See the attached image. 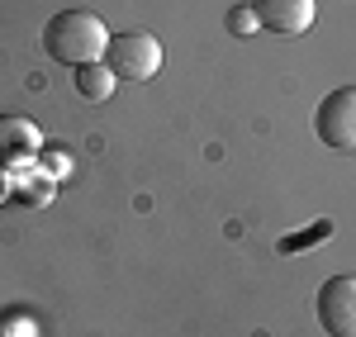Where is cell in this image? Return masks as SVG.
Wrapping results in <instances>:
<instances>
[{
  "instance_id": "obj_11",
  "label": "cell",
  "mask_w": 356,
  "mask_h": 337,
  "mask_svg": "<svg viewBox=\"0 0 356 337\" xmlns=\"http://www.w3.org/2000/svg\"><path fill=\"white\" fill-rule=\"evenodd\" d=\"M38 157H43V171H48V176H62V171H72V162H67V157H62V152H38Z\"/></svg>"
},
{
  "instance_id": "obj_6",
  "label": "cell",
  "mask_w": 356,
  "mask_h": 337,
  "mask_svg": "<svg viewBox=\"0 0 356 337\" xmlns=\"http://www.w3.org/2000/svg\"><path fill=\"white\" fill-rule=\"evenodd\" d=\"M252 10H257V24L266 33H285V38L304 33L318 15L314 0H252Z\"/></svg>"
},
{
  "instance_id": "obj_4",
  "label": "cell",
  "mask_w": 356,
  "mask_h": 337,
  "mask_svg": "<svg viewBox=\"0 0 356 337\" xmlns=\"http://www.w3.org/2000/svg\"><path fill=\"white\" fill-rule=\"evenodd\" d=\"M314 309H318V323L332 337H356V276H332V281H323Z\"/></svg>"
},
{
  "instance_id": "obj_1",
  "label": "cell",
  "mask_w": 356,
  "mask_h": 337,
  "mask_svg": "<svg viewBox=\"0 0 356 337\" xmlns=\"http://www.w3.org/2000/svg\"><path fill=\"white\" fill-rule=\"evenodd\" d=\"M110 48V28L95 10H57L43 24V53L62 67H86V62H105Z\"/></svg>"
},
{
  "instance_id": "obj_2",
  "label": "cell",
  "mask_w": 356,
  "mask_h": 337,
  "mask_svg": "<svg viewBox=\"0 0 356 337\" xmlns=\"http://www.w3.org/2000/svg\"><path fill=\"white\" fill-rule=\"evenodd\" d=\"M105 67L119 81H152L162 72V43L147 28H129V33H110L105 48Z\"/></svg>"
},
{
  "instance_id": "obj_12",
  "label": "cell",
  "mask_w": 356,
  "mask_h": 337,
  "mask_svg": "<svg viewBox=\"0 0 356 337\" xmlns=\"http://www.w3.org/2000/svg\"><path fill=\"white\" fill-rule=\"evenodd\" d=\"M15 195V176H10V167H0V204Z\"/></svg>"
},
{
  "instance_id": "obj_3",
  "label": "cell",
  "mask_w": 356,
  "mask_h": 337,
  "mask_svg": "<svg viewBox=\"0 0 356 337\" xmlns=\"http://www.w3.org/2000/svg\"><path fill=\"white\" fill-rule=\"evenodd\" d=\"M314 133L332 152H352L356 147V85H337L332 95L318 100L314 110Z\"/></svg>"
},
{
  "instance_id": "obj_9",
  "label": "cell",
  "mask_w": 356,
  "mask_h": 337,
  "mask_svg": "<svg viewBox=\"0 0 356 337\" xmlns=\"http://www.w3.org/2000/svg\"><path fill=\"white\" fill-rule=\"evenodd\" d=\"M257 10H252V5H233V10H228V33H238V38H247V33H257Z\"/></svg>"
},
{
  "instance_id": "obj_10",
  "label": "cell",
  "mask_w": 356,
  "mask_h": 337,
  "mask_svg": "<svg viewBox=\"0 0 356 337\" xmlns=\"http://www.w3.org/2000/svg\"><path fill=\"white\" fill-rule=\"evenodd\" d=\"M0 337H33V318H24V313H5V318H0Z\"/></svg>"
},
{
  "instance_id": "obj_5",
  "label": "cell",
  "mask_w": 356,
  "mask_h": 337,
  "mask_svg": "<svg viewBox=\"0 0 356 337\" xmlns=\"http://www.w3.org/2000/svg\"><path fill=\"white\" fill-rule=\"evenodd\" d=\"M43 152V133L24 114H0V167H29Z\"/></svg>"
},
{
  "instance_id": "obj_8",
  "label": "cell",
  "mask_w": 356,
  "mask_h": 337,
  "mask_svg": "<svg viewBox=\"0 0 356 337\" xmlns=\"http://www.w3.org/2000/svg\"><path fill=\"white\" fill-rule=\"evenodd\" d=\"M15 195L29 199V204H43V199L53 195V176H48L43 167H29L24 181H15Z\"/></svg>"
},
{
  "instance_id": "obj_7",
  "label": "cell",
  "mask_w": 356,
  "mask_h": 337,
  "mask_svg": "<svg viewBox=\"0 0 356 337\" xmlns=\"http://www.w3.org/2000/svg\"><path fill=\"white\" fill-rule=\"evenodd\" d=\"M114 76L105 62H86V67H76V95L81 100H90V105H100V100H110L114 95Z\"/></svg>"
}]
</instances>
